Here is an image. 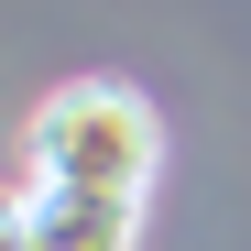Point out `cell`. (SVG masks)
I'll use <instances>...</instances> for the list:
<instances>
[{
  "mask_svg": "<svg viewBox=\"0 0 251 251\" xmlns=\"http://www.w3.org/2000/svg\"><path fill=\"white\" fill-rule=\"evenodd\" d=\"M164 164V120L142 88L120 76H76L33 109V186H99V197H142Z\"/></svg>",
  "mask_w": 251,
  "mask_h": 251,
  "instance_id": "obj_1",
  "label": "cell"
},
{
  "mask_svg": "<svg viewBox=\"0 0 251 251\" xmlns=\"http://www.w3.org/2000/svg\"><path fill=\"white\" fill-rule=\"evenodd\" d=\"M22 229H33V251H131L142 197H99V186H33Z\"/></svg>",
  "mask_w": 251,
  "mask_h": 251,
  "instance_id": "obj_2",
  "label": "cell"
}]
</instances>
